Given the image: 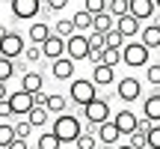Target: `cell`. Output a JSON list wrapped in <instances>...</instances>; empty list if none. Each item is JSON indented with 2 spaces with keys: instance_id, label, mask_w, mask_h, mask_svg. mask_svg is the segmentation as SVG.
<instances>
[{
  "instance_id": "ac0fdd59",
  "label": "cell",
  "mask_w": 160,
  "mask_h": 149,
  "mask_svg": "<svg viewBox=\"0 0 160 149\" xmlns=\"http://www.w3.org/2000/svg\"><path fill=\"white\" fill-rule=\"evenodd\" d=\"M18 90L30 92V96H36L39 90H45V78H42V72L27 69V72H24V78H21V86H18Z\"/></svg>"
},
{
  "instance_id": "836d02e7",
  "label": "cell",
  "mask_w": 160,
  "mask_h": 149,
  "mask_svg": "<svg viewBox=\"0 0 160 149\" xmlns=\"http://www.w3.org/2000/svg\"><path fill=\"white\" fill-rule=\"evenodd\" d=\"M128 146H133V149H148V143H145V131H131L128 134Z\"/></svg>"
},
{
  "instance_id": "7bdbcfd3",
  "label": "cell",
  "mask_w": 160,
  "mask_h": 149,
  "mask_svg": "<svg viewBox=\"0 0 160 149\" xmlns=\"http://www.w3.org/2000/svg\"><path fill=\"white\" fill-rule=\"evenodd\" d=\"M9 149H30V143H27V140H15Z\"/></svg>"
},
{
  "instance_id": "277c9868",
  "label": "cell",
  "mask_w": 160,
  "mask_h": 149,
  "mask_svg": "<svg viewBox=\"0 0 160 149\" xmlns=\"http://www.w3.org/2000/svg\"><path fill=\"white\" fill-rule=\"evenodd\" d=\"M83 119H86V125H89V131L95 134V128L101 125V122H110L113 119V110H110V102L104 96H98L95 102H89L83 108Z\"/></svg>"
},
{
  "instance_id": "3957f363",
  "label": "cell",
  "mask_w": 160,
  "mask_h": 149,
  "mask_svg": "<svg viewBox=\"0 0 160 149\" xmlns=\"http://www.w3.org/2000/svg\"><path fill=\"white\" fill-rule=\"evenodd\" d=\"M122 63H125L128 69H145V66L151 63V51L139 39H131V42H125V48H122Z\"/></svg>"
},
{
  "instance_id": "2e32d148",
  "label": "cell",
  "mask_w": 160,
  "mask_h": 149,
  "mask_svg": "<svg viewBox=\"0 0 160 149\" xmlns=\"http://www.w3.org/2000/svg\"><path fill=\"white\" fill-rule=\"evenodd\" d=\"M42 57L45 60H59V57H65V39H59L57 33H51V39L45 42V45H42Z\"/></svg>"
},
{
  "instance_id": "ba28073f",
  "label": "cell",
  "mask_w": 160,
  "mask_h": 149,
  "mask_svg": "<svg viewBox=\"0 0 160 149\" xmlns=\"http://www.w3.org/2000/svg\"><path fill=\"white\" fill-rule=\"evenodd\" d=\"M9 9L18 21H36V15L42 12V0H9Z\"/></svg>"
},
{
  "instance_id": "d6986e66",
  "label": "cell",
  "mask_w": 160,
  "mask_h": 149,
  "mask_svg": "<svg viewBox=\"0 0 160 149\" xmlns=\"http://www.w3.org/2000/svg\"><path fill=\"white\" fill-rule=\"evenodd\" d=\"M142 119L160 122V92H151V96L142 98Z\"/></svg>"
},
{
  "instance_id": "1f68e13d",
  "label": "cell",
  "mask_w": 160,
  "mask_h": 149,
  "mask_svg": "<svg viewBox=\"0 0 160 149\" xmlns=\"http://www.w3.org/2000/svg\"><path fill=\"white\" fill-rule=\"evenodd\" d=\"M145 143H148V149H160V122H154L145 131Z\"/></svg>"
},
{
  "instance_id": "f546056e",
  "label": "cell",
  "mask_w": 160,
  "mask_h": 149,
  "mask_svg": "<svg viewBox=\"0 0 160 149\" xmlns=\"http://www.w3.org/2000/svg\"><path fill=\"white\" fill-rule=\"evenodd\" d=\"M74 149H98V137H95L92 131H83V134L74 140Z\"/></svg>"
},
{
  "instance_id": "7402d4cb",
  "label": "cell",
  "mask_w": 160,
  "mask_h": 149,
  "mask_svg": "<svg viewBox=\"0 0 160 149\" xmlns=\"http://www.w3.org/2000/svg\"><path fill=\"white\" fill-rule=\"evenodd\" d=\"M110 30H116V18L110 15V12H101V15H95V21H92V33L107 36Z\"/></svg>"
},
{
  "instance_id": "bcb514c9",
  "label": "cell",
  "mask_w": 160,
  "mask_h": 149,
  "mask_svg": "<svg viewBox=\"0 0 160 149\" xmlns=\"http://www.w3.org/2000/svg\"><path fill=\"white\" fill-rule=\"evenodd\" d=\"M154 6H157V9H160V0H154Z\"/></svg>"
},
{
  "instance_id": "cb8c5ba5",
  "label": "cell",
  "mask_w": 160,
  "mask_h": 149,
  "mask_svg": "<svg viewBox=\"0 0 160 149\" xmlns=\"http://www.w3.org/2000/svg\"><path fill=\"white\" fill-rule=\"evenodd\" d=\"M48 116H51V113H48V108H33L27 113V122L33 128H42V125H48Z\"/></svg>"
},
{
  "instance_id": "8fae6325",
  "label": "cell",
  "mask_w": 160,
  "mask_h": 149,
  "mask_svg": "<svg viewBox=\"0 0 160 149\" xmlns=\"http://www.w3.org/2000/svg\"><path fill=\"white\" fill-rule=\"evenodd\" d=\"M113 125L119 128L122 134H131V131H137V125H139V116L133 113L131 108H125V110H116V113H113Z\"/></svg>"
},
{
  "instance_id": "f1b7e54d",
  "label": "cell",
  "mask_w": 160,
  "mask_h": 149,
  "mask_svg": "<svg viewBox=\"0 0 160 149\" xmlns=\"http://www.w3.org/2000/svg\"><path fill=\"white\" fill-rule=\"evenodd\" d=\"M104 48H113V51H122V48H125V36H122L119 30H110V33L104 36Z\"/></svg>"
},
{
  "instance_id": "484cf974",
  "label": "cell",
  "mask_w": 160,
  "mask_h": 149,
  "mask_svg": "<svg viewBox=\"0 0 160 149\" xmlns=\"http://www.w3.org/2000/svg\"><path fill=\"white\" fill-rule=\"evenodd\" d=\"M15 128H12V122H0V149H9L15 143Z\"/></svg>"
},
{
  "instance_id": "5bb4252c",
  "label": "cell",
  "mask_w": 160,
  "mask_h": 149,
  "mask_svg": "<svg viewBox=\"0 0 160 149\" xmlns=\"http://www.w3.org/2000/svg\"><path fill=\"white\" fill-rule=\"evenodd\" d=\"M51 33H53V27H51V24H45V21H33V24L27 27L30 45H45V42L51 39Z\"/></svg>"
},
{
  "instance_id": "d590c367",
  "label": "cell",
  "mask_w": 160,
  "mask_h": 149,
  "mask_svg": "<svg viewBox=\"0 0 160 149\" xmlns=\"http://www.w3.org/2000/svg\"><path fill=\"white\" fill-rule=\"evenodd\" d=\"M145 80L151 86H160V63H148L145 66Z\"/></svg>"
},
{
  "instance_id": "7a4b0ae2",
  "label": "cell",
  "mask_w": 160,
  "mask_h": 149,
  "mask_svg": "<svg viewBox=\"0 0 160 149\" xmlns=\"http://www.w3.org/2000/svg\"><path fill=\"white\" fill-rule=\"evenodd\" d=\"M98 98V86L92 84V78H74L68 80V102H74L77 108H86L89 102Z\"/></svg>"
},
{
  "instance_id": "9a60e30c",
  "label": "cell",
  "mask_w": 160,
  "mask_h": 149,
  "mask_svg": "<svg viewBox=\"0 0 160 149\" xmlns=\"http://www.w3.org/2000/svg\"><path fill=\"white\" fill-rule=\"evenodd\" d=\"M95 137H98V143H101V146H116V143H119V137H122V131L113 125V119H110V122H101V125L95 128Z\"/></svg>"
},
{
  "instance_id": "52a82bcc",
  "label": "cell",
  "mask_w": 160,
  "mask_h": 149,
  "mask_svg": "<svg viewBox=\"0 0 160 149\" xmlns=\"http://www.w3.org/2000/svg\"><path fill=\"white\" fill-rule=\"evenodd\" d=\"M65 57L80 63V60H89V36L86 33H74L71 39H65Z\"/></svg>"
},
{
  "instance_id": "e0dca14e",
  "label": "cell",
  "mask_w": 160,
  "mask_h": 149,
  "mask_svg": "<svg viewBox=\"0 0 160 149\" xmlns=\"http://www.w3.org/2000/svg\"><path fill=\"white\" fill-rule=\"evenodd\" d=\"M116 30H119V33L125 36V42H131L133 36H139L142 24H139V21H137L133 15H122V18H116Z\"/></svg>"
},
{
  "instance_id": "44dd1931",
  "label": "cell",
  "mask_w": 160,
  "mask_h": 149,
  "mask_svg": "<svg viewBox=\"0 0 160 149\" xmlns=\"http://www.w3.org/2000/svg\"><path fill=\"white\" fill-rule=\"evenodd\" d=\"M92 21H95V15H89L83 6H80L74 15H71V24H74L77 33H92Z\"/></svg>"
},
{
  "instance_id": "74e56055",
  "label": "cell",
  "mask_w": 160,
  "mask_h": 149,
  "mask_svg": "<svg viewBox=\"0 0 160 149\" xmlns=\"http://www.w3.org/2000/svg\"><path fill=\"white\" fill-rule=\"evenodd\" d=\"M24 60H27L30 66L39 63V60H42V45H27V48H24Z\"/></svg>"
},
{
  "instance_id": "8992f818",
  "label": "cell",
  "mask_w": 160,
  "mask_h": 149,
  "mask_svg": "<svg viewBox=\"0 0 160 149\" xmlns=\"http://www.w3.org/2000/svg\"><path fill=\"white\" fill-rule=\"evenodd\" d=\"M116 96H119V102H125V104L137 102V98L142 96V80L139 78H119L116 80Z\"/></svg>"
},
{
  "instance_id": "b9f144b4",
  "label": "cell",
  "mask_w": 160,
  "mask_h": 149,
  "mask_svg": "<svg viewBox=\"0 0 160 149\" xmlns=\"http://www.w3.org/2000/svg\"><path fill=\"white\" fill-rule=\"evenodd\" d=\"M0 116H3V119H9V116H12V110H9V104H6V102H0Z\"/></svg>"
},
{
  "instance_id": "d4e9b609",
  "label": "cell",
  "mask_w": 160,
  "mask_h": 149,
  "mask_svg": "<svg viewBox=\"0 0 160 149\" xmlns=\"http://www.w3.org/2000/svg\"><path fill=\"white\" fill-rule=\"evenodd\" d=\"M53 33H57L59 39H71L77 30H74V24H71V18H57V27H53Z\"/></svg>"
},
{
  "instance_id": "f35d334b",
  "label": "cell",
  "mask_w": 160,
  "mask_h": 149,
  "mask_svg": "<svg viewBox=\"0 0 160 149\" xmlns=\"http://www.w3.org/2000/svg\"><path fill=\"white\" fill-rule=\"evenodd\" d=\"M45 6H48V12H62L68 6V0H45Z\"/></svg>"
},
{
  "instance_id": "4fadbf2b",
  "label": "cell",
  "mask_w": 160,
  "mask_h": 149,
  "mask_svg": "<svg viewBox=\"0 0 160 149\" xmlns=\"http://www.w3.org/2000/svg\"><path fill=\"white\" fill-rule=\"evenodd\" d=\"M139 42H142L148 51H157L160 48V21H148L142 30H139Z\"/></svg>"
},
{
  "instance_id": "9c48e42d",
  "label": "cell",
  "mask_w": 160,
  "mask_h": 149,
  "mask_svg": "<svg viewBox=\"0 0 160 149\" xmlns=\"http://www.w3.org/2000/svg\"><path fill=\"white\" fill-rule=\"evenodd\" d=\"M6 104H9L12 116H27L30 110H33V96H30V92H24V90H15V92H9Z\"/></svg>"
},
{
  "instance_id": "7c38bea8",
  "label": "cell",
  "mask_w": 160,
  "mask_h": 149,
  "mask_svg": "<svg viewBox=\"0 0 160 149\" xmlns=\"http://www.w3.org/2000/svg\"><path fill=\"white\" fill-rule=\"evenodd\" d=\"M74 69H77V63L68 60V57H59V60L51 63V74L57 80H74Z\"/></svg>"
},
{
  "instance_id": "83f0119b",
  "label": "cell",
  "mask_w": 160,
  "mask_h": 149,
  "mask_svg": "<svg viewBox=\"0 0 160 149\" xmlns=\"http://www.w3.org/2000/svg\"><path fill=\"white\" fill-rule=\"evenodd\" d=\"M62 143L57 140V134L53 131H45V134H39V140H36V149H59Z\"/></svg>"
},
{
  "instance_id": "681fc988",
  "label": "cell",
  "mask_w": 160,
  "mask_h": 149,
  "mask_svg": "<svg viewBox=\"0 0 160 149\" xmlns=\"http://www.w3.org/2000/svg\"><path fill=\"white\" fill-rule=\"evenodd\" d=\"M77 3H83V0H77Z\"/></svg>"
},
{
  "instance_id": "ee69618b",
  "label": "cell",
  "mask_w": 160,
  "mask_h": 149,
  "mask_svg": "<svg viewBox=\"0 0 160 149\" xmlns=\"http://www.w3.org/2000/svg\"><path fill=\"white\" fill-rule=\"evenodd\" d=\"M9 98V90H6V84H0V102H6Z\"/></svg>"
},
{
  "instance_id": "4316f807",
  "label": "cell",
  "mask_w": 160,
  "mask_h": 149,
  "mask_svg": "<svg viewBox=\"0 0 160 149\" xmlns=\"http://www.w3.org/2000/svg\"><path fill=\"white\" fill-rule=\"evenodd\" d=\"M18 72V63L15 60H6V57H0V84H9V78Z\"/></svg>"
},
{
  "instance_id": "d6a6232c",
  "label": "cell",
  "mask_w": 160,
  "mask_h": 149,
  "mask_svg": "<svg viewBox=\"0 0 160 149\" xmlns=\"http://www.w3.org/2000/svg\"><path fill=\"white\" fill-rule=\"evenodd\" d=\"M12 128H15V137H18V140H30V134H33V125H30L27 119L12 122Z\"/></svg>"
},
{
  "instance_id": "7dc6e473",
  "label": "cell",
  "mask_w": 160,
  "mask_h": 149,
  "mask_svg": "<svg viewBox=\"0 0 160 149\" xmlns=\"http://www.w3.org/2000/svg\"><path fill=\"white\" fill-rule=\"evenodd\" d=\"M157 63H160V48H157Z\"/></svg>"
},
{
  "instance_id": "30bf717a",
  "label": "cell",
  "mask_w": 160,
  "mask_h": 149,
  "mask_svg": "<svg viewBox=\"0 0 160 149\" xmlns=\"http://www.w3.org/2000/svg\"><path fill=\"white\" fill-rule=\"evenodd\" d=\"M154 12H157L154 0H128V15H133L139 24H142V21H151Z\"/></svg>"
},
{
  "instance_id": "ffe728a7",
  "label": "cell",
  "mask_w": 160,
  "mask_h": 149,
  "mask_svg": "<svg viewBox=\"0 0 160 149\" xmlns=\"http://www.w3.org/2000/svg\"><path fill=\"white\" fill-rule=\"evenodd\" d=\"M92 84L95 86H110L116 84V69H110V66H92Z\"/></svg>"
},
{
  "instance_id": "ab89813d",
  "label": "cell",
  "mask_w": 160,
  "mask_h": 149,
  "mask_svg": "<svg viewBox=\"0 0 160 149\" xmlns=\"http://www.w3.org/2000/svg\"><path fill=\"white\" fill-rule=\"evenodd\" d=\"M89 63L92 66H101L104 63V48H92V51H89Z\"/></svg>"
},
{
  "instance_id": "6da1fadb",
  "label": "cell",
  "mask_w": 160,
  "mask_h": 149,
  "mask_svg": "<svg viewBox=\"0 0 160 149\" xmlns=\"http://www.w3.org/2000/svg\"><path fill=\"white\" fill-rule=\"evenodd\" d=\"M51 131L57 134V140L62 146H74V140L80 137V134H83V125H80V119L74 113H68V110H65V113H59L57 119H53V125H51Z\"/></svg>"
},
{
  "instance_id": "60d3db41",
  "label": "cell",
  "mask_w": 160,
  "mask_h": 149,
  "mask_svg": "<svg viewBox=\"0 0 160 149\" xmlns=\"http://www.w3.org/2000/svg\"><path fill=\"white\" fill-rule=\"evenodd\" d=\"M86 36H89V51L92 48H104V36L101 33H86Z\"/></svg>"
},
{
  "instance_id": "5b68a950",
  "label": "cell",
  "mask_w": 160,
  "mask_h": 149,
  "mask_svg": "<svg viewBox=\"0 0 160 149\" xmlns=\"http://www.w3.org/2000/svg\"><path fill=\"white\" fill-rule=\"evenodd\" d=\"M24 48H27V42H24V36L18 30L0 27V57L18 60V57H24Z\"/></svg>"
},
{
  "instance_id": "f6af8a7d",
  "label": "cell",
  "mask_w": 160,
  "mask_h": 149,
  "mask_svg": "<svg viewBox=\"0 0 160 149\" xmlns=\"http://www.w3.org/2000/svg\"><path fill=\"white\" fill-rule=\"evenodd\" d=\"M116 149H133V146H128V143H125V146H116Z\"/></svg>"
},
{
  "instance_id": "8d00e7d4",
  "label": "cell",
  "mask_w": 160,
  "mask_h": 149,
  "mask_svg": "<svg viewBox=\"0 0 160 149\" xmlns=\"http://www.w3.org/2000/svg\"><path fill=\"white\" fill-rule=\"evenodd\" d=\"M119 63H122V51H113V48H104V66L116 69Z\"/></svg>"
},
{
  "instance_id": "4dcf8cb0",
  "label": "cell",
  "mask_w": 160,
  "mask_h": 149,
  "mask_svg": "<svg viewBox=\"0 0 160 149\" xmlns=\"http://www.w3.org/2000/svg\"><path fill=\"white\" fill-rule=\"evenodd\" d=\"M107 12H110L113 18L128 15V0H107Z\"/></svg>"
},
{
  "instance_id": "e575fe53",
  "label": "cell",
  "mask_w": 160,
  "mask_h": 149,
  "mask_svg": "<svg viewBox=\"0 0 160 149\" xmlns=\"http://www.w3.org/2000/svg\"><path fill=\"white\" fill-rule=\"evenodd\" d=\"M83 9L89 15H101V12H107V0H83Z\"/></svg>"
},
{
  "instance_id": "603a6c76",
  "label": "cell",
  "mask_w": 160,
  "mask_h": 149,
  "mask_svg": "<svg viewBox=\"0 0 160 149\" xmlns=\"http://www.w3.org/2000/svg\"><path fill=\"white\" fill-rule=\"evenodd\" d=\"M45 108H48V113H57V116H59V113H65V110H68V98L59 96V92H51Z\"/></svg>"
},
{
  "instance_id": "c3c4849f",
  "label": "cell",
  "mask_w": 160,
  "mask_h": 149,
  "mask_svg": "<svg viewBox=\"0 0 160 149\" xmlns=\"http://www.w3.org/2000/svg\"><path fill=\"white\" fill-rule=\"evenodd\" d=\"M59 149H68V146H59Z\"/></svg>"
}]
</instances>
